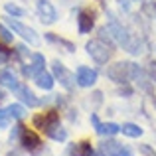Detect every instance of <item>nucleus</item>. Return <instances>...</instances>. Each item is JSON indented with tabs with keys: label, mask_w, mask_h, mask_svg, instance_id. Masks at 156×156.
<instances>
[{
	"label": "nucleus",
	"mask_w": 156,
	"mask_h": 156,
	"mask_svg": "<svg viewBox=\"0 0 156 156\" xmlns=\"http://www.w3.org/2000/svg\"><path fill=\"white\" fill-rule=\"evenodd\" d=\"M89 156H105V154H103V152H95V150H93V152L89 154Z\"/></svg>",
	"instance_id": "30"
},
{
	"label": "nucleus",
	"mask_w": 156,
	"mask_h": 156,
	"mask_svg": "<svg viewBox=\"0 0 156 156\" xmlns=\"http://www.w3.org/2000/svg\"><path fill=\"white\" fill-rule=\"evenodd\" d=\"M113 156H133V150H130V148H126V146H122V148L119 150V152H115Z\"/></svg>",
	"instance_id": "26"
},
{
	"label": "nucleus",
	"mask_w": 156,
	"mask_h": 156,
	"mask_svg": "<svg viewBox=\"0 0 156 156\" xmlns=\"http://www.w3.org/2000/svg\"><path fill=\"white\" fill-rule=\"evenodd\" d=\"M51 69H53V77L61 83V87H65L67 91H71L73 85H75V75H73V73L69 71L61 61H53Z\"/></svg>",
	"instance_id": "5"
},
{
	"label": "nucleus",
	"mask_w": 156,
	"mask_h": 156,
	"mask_svg": "<svg viewBox=\"0 0 156 156\" xmlns=\"http://www.w3.org/2000/svg\"><path fill=\"white\" fill-rule=\"evenodd\" d=\"M44 65H46V57H44L42 53H34V55H32V65L24 67V75L36 77L40 71H44Z\"/></svg>",
	"instance_id": "10"
},
{
	"label": "nucleus",
	"mask_w": 156,
	"mask_h": 156,
	"mask_svg": "<svg viewBox=\"0 0 156 156\" xmlns=\"http://www.w3.org/2000/svg\"><path fill=\"white\" fill-rule=\"evenodd\" d=\"M0 40H2L4 44H12V40H14V34H12L8 28H4L2 24H0Z\"/></svg>",
	"instance_id": "24"
},
{
	"label": "nucleus",
	"mask_w": 156,
	"mask_h": 156,
	"mask_svg": "<svg viewBox=\"0 0 156 156\" xmlns=\"http://www.w3.org/2000/svg\"><path fill=\"white\" fill-rule=\"evenodd\" d=\"M34 79H36V85H38L40 89H44V91L53 89V83H55V77H53L51 73H48V71H40Z\"/></svg>",
	"instance_id": "13"
},
{
	"label": "nucleus",
	"mask_w": 156,
	"mask_h": 156,
	"mask_svg": "<svg viewBox=\"0 0 156 156\" xmlns=\"http://www.w3.org/2000/svg\"><path fill=\"white\" fill-rule=\"evenodd\" d=\"M4 99V95H2V91H0V101H2Z\"/></svg>",
	"instance_id": "31"
},
{
	"label": "nucleus",
	"mask_w": 156,
	"mask_h": 156,
	"mask_svg": "<svg viewBox=\"0 0 156 156\" xmlns=\"http://www.w3.org/2000/svg\"><path fill=\"white\" fill-rule=\"evenodd\" d=\"M46 40H48L50 44H57V46H63V48H65V51H69V53L75 51V46H73L71 42H67V40H63V38H57L55 34H46Z\"/></svg>",
	"instance_id": "20"
},
{
	"label": "nucleus",
	"mask_w": 156,
	"mask_h": 156,
	"mask_svg": "<svg viewBox=\"0 0 156 156\" xmlns=\"http://www.w3.org/2000/svg\"><path fill=\"white\" fill-rule=\"evenodd\" d=\"M18 53H20L22 57H28V55H30V50H28L26 46H18Z\"/></svg>",
	"instance_id": "27"
},
{
	"label": "nucleus",
	"mask_w": 156,
	"mask_h": 156,
	"mask_svg": "<svg viewBox=\"0 0 156 156\" xmlns=\"http://www.w3.org/2000/svg\"><path fill=\"white\" fill-rule=\"evenodd\" d=\"M12 122V117L6 109H0V129H8V125Z\"/></svg>",
	"instance_id": "23"
},
{
	"label": "nucleus",
	"mask_w": 156,
	"mask_h": 156,
	"mask_svg": "<svg viewBox=\"0 0 156 156\" xmlns=\"http://www.w3.org/2000/svg\"><path fill=\"white\" fill-rule=\"evenodd\" d=\"M6 59H8V53L4 51V50H0V63H4Z\"/></svg>",
	"instance_id": "29"
},
{
	"label": "nucleus",
	"mask_w": 156,
	"mask_h": 156,
	"mask_svg": "<svg viewBox=\"0 0 156 156\" xmlns=\"http://www.w3.org/2000/svg\"><path fill=\"white\" fill-rule=\"evenodd\" d=\"M55 122H59V117H57V113H46V115H40V117H36L34 119V125L38 126V129H42V130H48L50 126H53Z\"/></svg>",
	"instance_id": "12"
},
{
	"label": "nucleus",
	"mask_w": 156,
	"mask_h": 156,
	"mask_svg": "<svg viewBox=\"0 0 156 156\" xmlns=\"http://www.w3.org/2000/svg\"><path fill=\"white\" fill-rule=\"evenodd\" d=\"M140 152H142V154H152V156H154V150H152V148H148L146 144H142V146H140Z\"/></svg>",
	"instance_id": "28"
},
{
	"label": "nucleus",
	"mask_w": 156,
	"mask_h": 156,
	"mask_svg": "<svg viewBox=\"0 0 156 156\" xmlns=\"http://www.w3.org/2000/svg\"><path fill=\"white\" fill-rule=\"evenodd\" d=\"M95 130L101 136H115L117 133H121V125H115V122H99L95 126Z\"/></svg>",
	"instance_id": "15"
},
{
	"label": "nucleus",
	"mask_w": 156,
	"mask_h": 156,
	"mask_svg": "<svg viewBox=\"0 0 156 156\" xmlns=\"http://www.w3.org/2000/svg\"><path fill=\"white\" fill-rule=\"evenodd\" d=\"M6 22H8V26H10V30L16 32L18 36H22L28 44H32V46H38V44H40V36L36 34L34 28L26 26V24L18 22V20H14V18H6Z\"/></svg>",
	"instance_id": "2"
},
{
	"label": "nucleus",
	"mask_w": 156,
	"mask_h": 156,
	"mask_svg": "<svg viewBox=\"0 0 156 156\" xmlns=\"http://www.w3.org/2000/svg\"><path fill=\"white\" fill-rule=\"evenodd\" d=\"M20 142H22V146H24V148H28V150H36L40 146L38 134H36L34 130L24 129V126H22V133H20Z\"/></svg>",
	"instance_id": "11"
},
{
	"label": "nucleus",
	"mask_w": 156,
	"mask_h": 156,
	"mask_svg": "<svg viewBox=\"0 0 156 156\" xmlns=\"http://www.w3.org/2000/svg\"><path fill=\"white\" fill-rule=\"evenodd\" d=\"M146 73L152 79V83H156V61H148L146 63Z\"/></svg>",
	"instance_id": "25"
},
{
	"label": "nucleus",
	"mask_w": 156,
	"mask_h": 156,
	"mask_svg": "<svg viewBox=\"0 0 156 156\" xmlns=\"http://www.w3.org/2000/svg\"><path fill=\"white\" fill-rule=\"evenodd\" d=\"M4 10H6L10 16H14V18H22V16H24V10H22V8L16 6V4H10V2L4 6Z\"/></svg>",
	"instance_id": "22"
},
{
	"label": "nucleus",
	"mask_w": 156,
	"mask_h": 156,
	"mask_svg": "<svg viewBox=\"0 0 156 156\" xmlns=\"http://www.w3.org/2000/svg\"><path fill=\"white\" fill-rule=\"evenodd\" d=\"M121 148H122V144L117 142V140H103V142H101V152L107 154V156H113L115 152H119Z\"/></svg>",
	"instance_id": "19"
},
{
	"label": "nucleus",
	"mask_w": 156,
	"mask_h": 156,
	"mask_svg": "<svg viewBox=\"0 0 156 156\" xmlns=\"http://www.w3.org/2000/svg\"><path fill=\"white\" fill-rule=\"evenodd\" d=\"M91 152H93V148L89 142H75V144L69 146V154L71 156H89Z\"/></svg>",
	"instance_id": "17"
},
{
	"label": "nucleus",
	"mask_w": 156,
	"mask_h": 156,
	"mask_svg": "<svg viewBox=\"0 0 156 156\" xmlns=\"http://www.w3.org/2000/svg\"><path fill=\"white\" fill-rule=\"evenodd\" d=\"M97 71L91 67H87V65H79L75 71V83L79 85V87H93V85L97 83Z\"/></svg>",
	"instance_id": "7"
},
{
	"label": "nucleus",
	"mask_w": 156,
	"mask_h": 156,
	"mask_svg": "<svg viewBox=\"0 0 156 156\" xmlns=\"http://www.w3.org/2000/svg\"><path fill=\"white\" fill-rule=\"evenodd\" d=\"M46 134L50 138H53V140H59V142H63L65 138H67V130L63 129V126L59 125V122H55L53 126H50V129L46 130Z\"/></svg>",
	"instance_id": "18"
},
{
	"label": "nucleus",
	"mask_w": 156,
	"mask_h": 156,
	"mask_svg": "<svg viewBox=\"0 0 156 156\" xmlns=\"http://www.w3.org/2000/svg\"><path fill=\"white\" fill-rule=\"evenodd\" d=\"M107 77L115 83H126L130 77V63L126 61H117V63L109 65L107 69Z\"/></svg>",
	"instance_id": "4"
},
{
	"label": "nucleus",
	"mask_w": 156,
	"mask_h": 156,
	"mask_svg": "<svg viewBox=\"0 0 156 156\" xmlns=\"http://www.w3.org/2000/svg\"><path fill=\"white\" fill-rule=\"evenodd\" d=\"M8 113H10V117L12 119H24V115H26V109H24L22 105H18V103H14V105H8Z\"/></svg>",
	"instance_id": "21"
},
{
	"label": "nucleus",
	"mask_w": 156,
	"mask_h": 156,
	"mask_svg": "<svg viewBox=\"0 0 156 156\" xmlns=\"http://www.w3.org/2000/svg\"><path fill=\"white\" fill-rule=\"evenodd\" d=\"M85 50H87L89 55H91L97 63H101V65L107 63V61L111 59V53H113L111 46H107L103 40H91V42H87Z\"/></svg>",
	"instance_id": "1"
},
{
	"label": "nucleus",
	"mask_w": 156,
	"mask_h": 156,
	"mask_svg": "<svg viewBox=\"0 0 156 156\" xmlns=\"http://www.w3.org/2000/svg\"><path fill=\"white\" fill-rule=\"evenodd\" d=\"M0 85L6 87V89H10V91H16V89L20 87V81L12 71H2L0 73Z\"/></svg>",
	"instance_id": "14"
},
{
	"label": "nucleus",
	"mask_w": 156,
	"mask_h": 156,
	"mask_svg": "<svg viewBox=\"0 0 156 156\" xmlns=\"http://www.w3.org/2000/svg\"><path fill=\"white\" fill-rule=\"evenodd\" d=\"M107 32L111 34L113 42L117 44V46H121V48H126V46H129V42H130V38H133V34H130L122 24H119L117 20H111V22H109Z\"/></svg>",
	"instance_id": "3"
},
{
	"label": "nucleus",
	"mask_w": 156,
	"mask_h": 156,
	"mask_svg": "<svg viewBox=\"0 0 156 156\" xmlns=\"http://www.w3.org/2000/svg\"><path fill=\"white\" fill-rule=\"evenodd\" d=\"M93 26H95V18H93L91 12H87V10L79 12V16H77V30H79V34H89L93 30Z\"/></svg>",
	"instance_id": "9"
},
{
	"label": "nucleus",
	"mask_w": 156,
	"mask_h": 156,
	"mask_svg": "<svg viewBox=\"0 0 156 156\" xmlns=\"http://www.w3.org/2000/svg\"><path fill=\"white\" fill-rule=\"evenodd\" d=\"M14 93H16V97H18L22 103H26L28 107H38V105H42V101L36 97V93L32 91V89H28L26 85H20Z\"/></svg>",
	"instance_id": "8"
},
{
	"label": "nucleus",
	"mask_w": 156,
	"mask_h": 156,
	"mask_svg": "<svg viewBox=\"0 0 156 156\" xmlns=\"http://www.w3.org/2000/svg\"><path fill=\"white\" fill-rule=\"evenodd\" d=\"M36 12H38L42 24H53L57 22V10L50 0H36Z\"/></svg>",
	"instance_id": "6"
},
{
	"label": "nucleus",
	"mask_w": 156,
	"mask_h": 156,
	"mask_svg": "<svg viewBox=\"0 0 156 156\" xmlns=\"http://www.w3.org/2000/svg\"><path fill=\"white\" fill-rule=\"evenodd\" d=\"M121 133L129 138H138V136H142L144 130H142V126L134 125V122H125V125H121Z\"/></svg>",
	"instance_id": "16"
}]
</instances>
